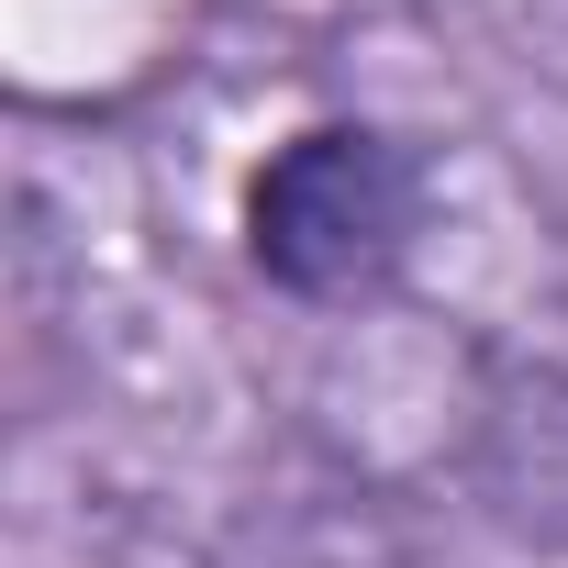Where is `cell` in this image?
<instances>
[{
	"instance_id": "obj_1",
	"label": "cell",
	"mask_w": 568,
	"mask_h": 568,
	"mask_svg": "<svg viewBox=\"0 0 568 568\" xmlns=\"http://www.w3.org/2000/svg\"><path fill=\"white\" fill-rule=\"evenodd\" d=\"M424 245V156L379 123H302L245 179V267L278 302L357 313Z\"/></svg>"
}]
</instances>
